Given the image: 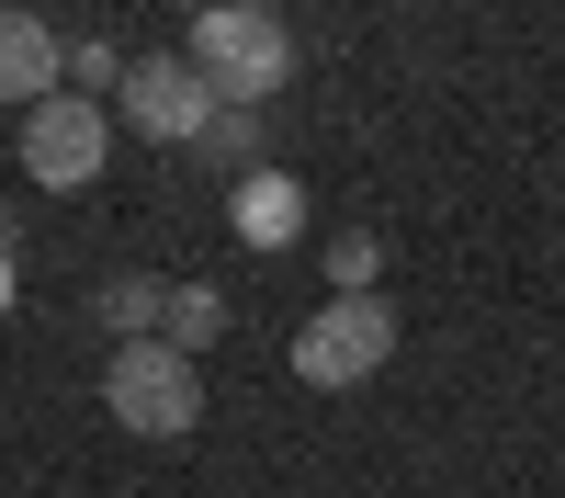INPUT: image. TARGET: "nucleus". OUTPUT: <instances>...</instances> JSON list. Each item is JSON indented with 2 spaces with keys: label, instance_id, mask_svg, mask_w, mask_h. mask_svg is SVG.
Wrapping results in <instances>:
<instances>
[{
  "label": "nucleus",
  "instance_id": "1",
  "mask_svg": "<svg viewBox=\"0 0 565 498\" xmlns=\"http://www.w3.org/2000/svg\"><path fill=\"white\" fill-rule=\"evenodd\" d=\"M103 407H114V431H136V442H181V431L204 420V362L181 351V340H114Z\"/></svg>",
  "mask_w": 565,
  "mask_h": 498
},
{
  "label": "nucleus",
  "instance_id": "2",
  "mask_svg": "<svg viewBox=\"0 0 565 498\" xmlns=\"http://www.w3.org/2000/svg\"><path fill=\"white\" fill-rule=\"evenodd\" d=\"M181 57L215 80V103H271V91L295 80V34H282V12H249V0H204Z\"/></svg>",
  "mask_w": 565,
  "mask_h": 498
},
{
  "label": "nucleus",
  "instance_id": "3",
  "mask_svg": "<svg viewBox=\"0 0 565 498\" xmlns=\"http://www.w3.org/2000/svg\"><path fill=\"white\" fill-rule=\"evenodd\" d=\"M385 351H396V306H385V295H328L306 329H295V385L351 396V385L385 374Z\"/></svg>",
  "mask_w": 565,
  "mask_h": 498
},
{
  "label": "nucleus",
  "instance_id": "4",
  "mask_svg": "<svg viewBox=\"0 0 565 498\" xmlns=\"http://www.w3.org/2000/svg\"><path fill=\"white\" fill-rule=\"evenodd\" d=\"M103 159H114V103H90V91H45V103L23 114V170L45 181V193H79Z\"/></svg>",
  "mask_w": 565,
  "mask_h": 498
},
{
  "label": "nucleus",
  "instance_id": "5",
  "mask_svg": "<svg viewBox=\"0 0 565 498\" xmlns=\"http://www.w3.org/2000/svg\"><path fill=\"white\" fill-rule=\"evenodd\" d=\"M114 114L148 136V148H193L204 114H215V80H204L193 57H136V68H125V91H114Z\"/></svg>",
  "mask_w": 565,
  "mask_h": 498
},
{
  "label": "nucleus",
  "instance_id": "6",
  "mask_svg": "<svg viewBox=\"0 0 565 498\" xmlns=\"http://www.w3.org/2000/svg\"><path fill=\"white\" fill-rule=\"evenodd\" d=\"M45 91H68V45L45 12H23V0H0V103H45Z\"/></svg>",
  "mask_w": 565,
  "mask_h": 498
},
{
  "label": "nucleus",
  "instance_id": "7",
  "mask_svg": "<svg viewBox=\"0 0 565 498\" xmlns=\"http://www.w3.org/2000/svg\"><path fill=\"white\" fill-rule=\"evenodd\" d=\"M226 215H238V239H249V250H295V239H306V181L260 159V170H238Z\"/></svg>",
  "mask_w": 565,
  "mask_h": 498
},
{
  "label": "nucleus",
  "instance_id": "8",
  "mask_svg": "<svg viewBox=\"0 0 565 498\" xmlns=\"http://www.w3.org/2000/svg\"><path fill=\"white\" fill-rule=\"evenodd\" d=\"M159 317H170V284H148V272H114L103 284V329L114 340H159Z\"/></svg>",
  "mask_w": 565,
  "mask_h": 498
},
{
  "label": "nucleus",
  "instance_id": "9",
  "mask_svg": "<svg viewBox=\"0 0 565 498\" xmlns=\"http://www.w3.org/2000/svg\"><path fill=\"white\" fill-rule=\"evenodd\" d=\"M193 148H204V159H226V170H260V103H215Z\"/></svg>",
  "mask_w": 565,
  "mask_h": 498
},
{
  "label": "nucleus",
  "instance_id": "10",
  "mask_svg": "<svg viewBox=\"0 0 565 498\" xmlns=\"http://www.w3.org/2000/svg\"><path fill=\"white\" fill-rule=\"evenodd\" d=\"M215 329H226V295H215V284H170L159 340H181V351H193V340H215Z\"/></svg>",
  "mask_w": 565,
  "mask_h": 498
},
{
  "label": "nucleus",
  "instance_id": "11",
  "mask_svg": "<svg viewBox=\"0 0 565 498\" xmlns=\"http://www.w3.org/2000/svg\"><path fill=\"white\" fill-rule=\"evenodd\" d=\"M373 272H385V239H362V226L328 239V284H340V295H373Z\"/></svg>",
  "mask_w": 565,
  "mask_h": 498
},
{
  "label": "nucleus",
  "instance_id": "12",
  "mask_svg": "<svg viewBox=\"0 0 565 498\" xmlns=\"http://www.w3.org/2000/svg\"><path fill=\"white\" fill-rule=\"evenodd\" d=\"M136 57H114V45H68V91H90V103H114Z\"/></svg>",
  "mask_w": 565,
  "mask_h": 498
},
{
  "label": "nucleus",
  "instance_id": "13",
  "mask_svg": "<svg viewBox=\"0 0 565 498\" xmlns=\"http://www.w3.org/2000/svg\"><path fill=\"white\" fill-rule=\"evenodd\" d=\"M12 295H23V261H12V226H0V317H12Z\"/></svg>",
  "mask_w": 565,
  "mask_h": 498
},
{
  "label": "nucleus",
  "instance_id": "14",
  "mask_svg": "<svg viewBox=\"0 0 565 498\" xmlns=\"http://www.w3.org/2000/svg\"><path fill=\"white\" fill-rule=\"evenodd\" d=\"M249 12H282V0H249Z\"/></svg>",
  "mask_w": 565,
  "mask_h": 498
}]
</instances>
